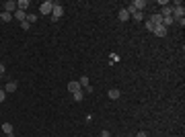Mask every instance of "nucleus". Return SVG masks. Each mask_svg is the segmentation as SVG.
<instances>
[{"label": "nucleus", "mask_w": 185, "mask_h": 137, "mask_svg": "<svg viewBox=\"0 0 185 137\" xmlns=\"http://www.w3.org/2000/svg\"><path fill=\"white\" fill-rule=\"evenodd\" d=\"M78 84H80V88H86L89 86V76H82L80 80H78Z\"/></svg>", "instance_id": "17"}, {"label": "nucleus", "mask_w": 185, "mask_h": 137, "mask_svg": "<svg viewBox=\"0 0 185 137\" xmlns=\"http://www.w3.org/2000/svg\"><path fill=\"white\" fill-rule=\"evenodd\" d=\"M4 92H17V82H8L6 88H4Z\"/></svg>", "instance_id": "15"}, {"label": "nucleus", "mask_w": 185, "mask_h": 137, "mask_svg": "<svg viewBox=\"0 0 185 137\" xmlns=\"http://www.w3.org/2000/svg\"><path fill=\"white\" fill-rule=\"evenodd\" d=\"M132 16H134V19H136V21H142V19H144V12H140V10H136V12H134V14H132Z\"/></svg>", "instance_id": "21"}, {"label": "nucleus", "mask_w": 185, "mask_h": 137, "mask_svg": "<svg viewBox=\"0 0 185 137\" xmlns=\"http://www.w3.org/2000/svg\"><path fill=\"white\" fill-rule=\"evenodd\" d=\"M171 12H173V8H171V6H162V12H158V14L165 19V16H171Z\"/></svg>", "instance_id": "14"}, {"label": "nucleus", "mask_w": 185, "mask_h": 137, "mask_svg": "<svg viewBox=\"0 0 185 137\" xmlns=\"http://www.w3.org/2000/svg\"><path fill=\"white\" fill-rule=\"evenodd\" d=\"M175 21H173V16H165L162 19V27H169V25H173Z\"/></svg>", "instance_id": "18"}, {"label": "nucleus", "mask_w": 185, "mask_h": 137, "mask_svg": "<svg viewBox=\"0 0 185 137\" xmlns=\"http://www.w3.org/2000/svg\"><path fill=\"white\" fill-rule=\"evenodd\" d=\"M82 98H84V94H82V90H78V92H74V100H76V103H80Z\"/></svg>", "instance_id": "19"}, {"label": "nucleus", "mask_w": 185, "mask_h": 137, "mask_svg": "<svg viewBox=\"0 0 185 137\" xmlns=\"http://www.w3.org/2000/svg\"><path fill=\"white\" fill-rule=\"evenodd\" d=\"M52 10H54V2H49V0L41 2V6H39V12H41V14H49Z\"/></svg>", "instance_id": "3"}, {"label": "nucleus", "mask_w": 185, "mask_h": 137, "mask_svg": "<svg viewBox=\"0 0 185 137\" xmlns=\"http://www.w3.org/2000/svg\"><path fill=\"white\" fill-rule=\"evenodd\" d=\"M25 21H27L29 25H31V23H35V21H37V14H27V19H25Z\"/></svg>", "instance_id": "20"}, {"label": "nucleus", "mask_w": 185, "mask_h": 137, "mask_svg": "<svg viewBox=\"0 0 185 137\" xmlns=\"http://www.w3.org/2000/svg\"><path fill=\"white\" fill-rule=\"evenodd\" d=\"M119 96H121V92L117 90V88H111V90H109V98H111V100H117Z\"/></svg>", "instance_id": "12"}, {"label": "nucleus", "mask_w": 185, "mask_h": 137, "mask_svg": "<svg viewBox=\"0 0 185 137\" xmlns=\"http://www.w3.org/2000/svg\"><path fill=\"white\" fill-rule=\"evenodd\" d=\"M14 10H17V2H14V0L4 2V12H14Z\"/></svg>", "instance_id": "6"}, {"label": "nucleus", "mask_w": 185, "mask_h": 137, "mask_svg": "<svg viewBox=\"0 0 185 137\" xmlns=\"http://www.w3.org/2000/svg\"><path fill=\"white\" fill-rule=\"evenodd\" d=\"M12 19V14L11 12H4V10H0V21H4V23H8Z\"/></svg>", "instance_id": "13"}, {"label": "nucleus", "mask_w": 185, "mask_h": 137, "mask_svg": "<svg viewBox=\"0 0 185 137\" xmlns=\"http://www.w3.org/2000/svg\"><path fill=\"white\" fill-rule=\"evenodd\" d=\"M146 29H148V31H154V29H156V27H154V25H152L150 21H146Z\"/></svg>", "instance_id": "22"}, {"label": "nucleus", "mask_w": 185, "mask_h": 137, "mask_svg": "<svg viewBox=\"0 0 185 137\" xmlns=\"http://www.w3.org/2000/svg\"><path fill=\"white\" fill-rule=\"evenodd\" d=\"M14 19H17L19 23H25V19H27V12H25V10H19V8H17V10H14Z\"/></svg>", "instance_id": "7"}, {"label": "nucleus", "mask_w": 185, "mask_h": 137, "mask_svg": "<svg viewBox=\"0 0 185 137\" xmlns=\"http://www.w3.org/2000/svg\"><path fill=\"white\" fill-rule=\"evenodd\" d=\"M4 98H6V92L0 90V103H4Z\"/></svg>", "instance_id": "23"}, {"label": "nucleus", "mask_w": 185, "mask_h": 137, "mask_svg": "<svg viewBox=\"0 0 185 137\" xmlns=\"http://www.w3.org/2000/svg\"><path fill=\"white\" fill-rule=\"evenodd\" d=\"M62 14H64V8H62V4H60V2H54V10H52V21H58Z\"/></svg>", "instance_id": "2"}, {"label": "nucleus", "mask_w": 185, "mask_h": 137, "mask_svg": "<svg viewBox=\"0 0 185 137\" xmlns=\"http://www.w3.org/2000/svg\"><path fill=\"white\" fill-rule=\"evenodd\" d=\"M136 137H148V135H146L144 131H140V133H138V135H136Z\"/></svg>", "instance_id": "27"}, {"label": "nucleus", "mask_w": 185, "mask_h": 137, "mask_svg": "<svg viewBox=\"0 0 185 137\" xmlns=\"http://www.w3.org/2000/svg\"><path fill=\"white\" fill-rule=\"evenodd\" d=\"M152 33L156 35V37H165V35H167V27H162V25H158V27H156V29H154Z\"/></svg>", "instance_id": "8"}, {"label": "nucleus", "mask_w": 185, "mask_h": 137, "mask_svg": "<svg viewBox=\"0 0 185 137\" xmlns=\"http://www.w3.org/2000/svg\"><path fill=\"white\" fill-rule=\"evenodd\" d=\"M66 90H68V92H72V94H74V92L82 90V88H80V84H78V82H76V80H72V82H68V88H66Z\"/></svg>", "instance_id": "4"}, {"label": "nucleus", "mask_w": 185, "mask_h": 137, "mask_svg": "<svg viewBox=\"0 0 185 137\" xmlns=\"http://www.w3.org/2000/svg\"><path fill=\"white\" fill-rule=\"evenodd\" d=\"M185 14V8L181 2H177V6H173V12H171V16H173V21H181Z\"/></svg>", "instance_id": "1"}, {"label": "nucleus", "mask_w": 185, "mask_h": 137, "mask_svg": "<svg viewBox=\"0 0 185 137\" xmlns=\"http://www.w3.org/2000/svg\"><path fill=\"white\" fill-rule=\"evenodd\" d=\"M132 6H134V8H136V10H144V8H146V6H148V2H146V0H136V2H132Z\"/></svg>", "instance_id": "5"}, {"label": "nucleus", "mask_w": 185, "mask_h": 137, "mask_svg": "<svg viewBox=\"0 0 185 137\" xmlns=\"http://www.w3.org/2000/svg\"><path fill=\"white\" fill-rule=\"evenodd\" d=\"M29 27H31V25L27 23V21H25V23H21V29H25V31H27V29H29Z\"/></svg>", "instance_id": "25"}, {"label": "nucleus", "mask_w": 185, "mask_h": 137, "mask_svg": "<svg viewBox=\"0 0 185 137\" xmlns=\"http://www.w3.org/2000/svg\"><path fill=\"white\" fill-rule=\"evenodd\" d=\"M130 137H132V135H130Z\"/></svg>", "instance_id": "28"}, {"label": "nucleus", "mask_w": 185, "mask_h": 137, "mask_svg": "<svg viewBox=\"0 0 185 137\" xmlns=\"http://www.w3.org/2000/svg\"><path fill=\"white\" fill-rule=\"evenodd\" d=\"M4 72H6V68H4V64H0V78L4 76Z\"/></svg>", "instance_id": "24"}, {"label": "nucleus", "mask_w": 185, "mask_h": 137, "mask_svg": "<svg viewBox=\"0 0 185 137\" xmlns=\"http://www.w3.org/2000/svg\"><path fill=\"white\" fill-rule=\"evenodd\" d=\"M117 16H119V21H121V23H126L127 19H130V12H127L126 8H121V10H119V14H117Z\"/></svg>", "instance_id": "11"}, {"label": "nucleus", "mask_w": 185, "mask_h": 137, "mask_svg": "<svg viewBox=\"0 0 185 137\" xmlns=\"http://www.w3.org/2000/svg\"><path fill=\"white\" fill-rule=\"evenodd\" d=\"M27 6H29V2H27V0H21V2H17V8H19V10H27Z\"/></svg>", "instance_id": "16"}, {"label": "nucleus", "mask_w": 185, "mask_h": 137, "mask_svg": "<svg viewBox=\"0 0 185 137\" xmlns=\"http://www.w3.org/2000/svg\"><path fill=\"white\" fill-rule=\"evenodd\" d=\"M150 23L154 25V27H158V25H162V16H161V14H152V16H150Z\"/></svg>", "instance_id": "10"}, {"label": "nucleus", "mask_w": 185, "mask_h": 137, "mask_svg": "<svg viewBox=\"0 0 185 137\" xmlns=\"http://www.w3.org/2000/svg\"><path fill=\"white\" fill-rule=\"evenodd\" d=\"M101 137H109V131L105 129V131H101Z\"/></svg>", "instance_id": "26"}, {"label": "nucleus", "mask_w": 185, "mask_h": 137, "mask_svg": "<svg viewBox=\"0 0 185 137\" xmlns=\"http://www.w3.org/2000/svg\"><path fill=\"white\" fill-rule=\"evenodd\" d=\"M2 131L6 133V137H14V133H12V125H11V123H4V125H2Z\"/></svg>", "instance_id": "9"}]
</instances>
